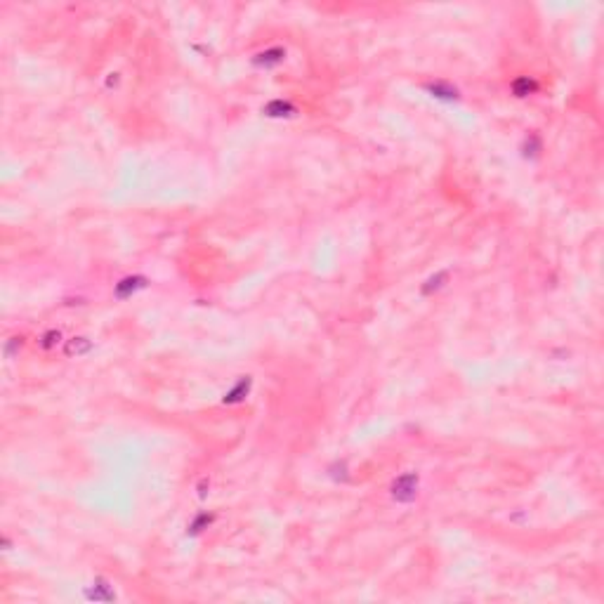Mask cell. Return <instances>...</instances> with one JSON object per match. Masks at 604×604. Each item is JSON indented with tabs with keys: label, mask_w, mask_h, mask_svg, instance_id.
Masks as SVG:
<instances>
[{
	"label": "cell",
	"mask_w": 604,
	"mask_h": 604,
	"mask_svg": "<svg viewBox=\"0 0 604 604\" xmlns=\"http://www.w3.org/2000/svg\"><path fill=\"white\" fill-rule=\"evenodd\" d=\"M54 338H59V333H54V331H52V333H47L45 338H43V347H52Z\"/></svg>",
	"instance_id": "cell-3"
},
{
	"label": "cell",
	"mask_w": 604,
	"mask_h": 604,
	"mask_svg": "<svg viewBox=\"0 0 604 604\" xmlns=\"http://www.w3.org/2000/svg\"><path fill=\"white\" fill-rule=\"evenodd\" d=\"M90 350V343L85 340V338H73L71 343H69V347H66V354H83Z\"/></svg>",
	"instance_id": "cell-2"
},
{
	"label": "cell",
	"mask_w": 604,
	"mask_h": 604,
	"mask_svg": "<svg viewBox=\"0 0 604 604\" xmlns=\"http://www.w3.org/2000/svg\"><path fill=\"white\" fill-rule=\"evenodd\" d=\"M415 486H418V479H415L413 475L401 477L397 484H394V498H397V500H411V498L415 496Z\"/></svg>",
	"instance_id": "cell-1"
}]
</instances>
